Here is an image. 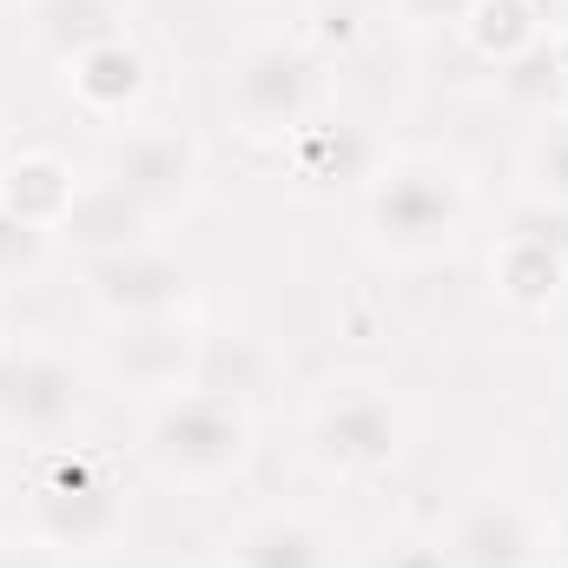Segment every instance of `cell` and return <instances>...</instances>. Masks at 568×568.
<instances>
[{"instance_id": "obj_13", "label": "cell", "mask_w": 568, "mask_h": 568, "mask_svg": "<svg viewBox=\"0 0 568 568\" xmlns=\"http://www.w3.org/2000/svg\"><path fill=\"white\" fill-rule=\"evenodd\" d=\"M225 568H337V542L297 509H265L225 536Z\"/></svg>"}, {"instance_id": "obj_25", "label": "cell", "mask_w": 568, "mask_h": 568, "mask_svg": "<svg viewBox=\"0 0 568 568\" xmlns=\"http://www.w3.org/2000/svg\"><path fill=\"white\" fill-rule=\"evenodd\" d=\"M549 53H556V80L568 93V27H549Z\"/></svg>"}, {"instance_id": "obj_2", "label": "cell", "mask_w": 568, "mask_h": 568, "mask_svg": "<svg viewBox=\"0 0 568 568\" xmlns=\"http://www.w3.org/2000/svg\"><path fill=\"white\" fill-rule=\"evenodd\" d=\"M258 456V424L252 410L232 397V390H179V397H159L145 410L140 429V463L165 483V489H185V496H219L232 489Z\"/></svg>"}, {"instance_id": "obj_18", "label": "cell", "mask_w": 568, "mask_h": 568, "mask_svg": "<svg viewBox=\"0 0 568 568\" xmlns=\"http://www.w3.org/2000/svg\"><path fill=\"white\" fill-rule=\"evenodd\" d=\"M291 159H297V172L304 179H371V165L357 159V140H351V126H304L297 140H291Z\"/></svg>"}, {"instance_id": "obj_29", "label": "cell", "mask_w": 568, "mask_h": 568, "mask_svg": "<svg viewBox=\"0 0 568 568\" xmlns=\"http://www.w3.org/2000/svg\"><path fill=\"white\" fill-rule=\"evenodd\" d=\"M562 7H568V0H562Z\"/></svg>"}, {"instance_id": "obj_5", "label": "cell", "mask_w": 568, "mask_h": 568, "mask_svg": "<svg viewBox=\"0 0 568 568\" xmlns=\"http://www.w3.org/2000/svg\"><path fill=\"white\" fill-rule=\"evenodd\" d=\"M304 443H311V463L324 476L371 483V476L404 463V449H410V404L390 384H371V377L331 384L311 404V417H304Z\"/></svg>"}, {"instance_id": "obj_28", "label": "cell", "mask_w": 568, "mask_h": 568, "mask_svg": "<svg viewBox=\"0 0 568 568\" xmlns=\"http://www.w3.org/2000/svg\"><path fill=\"white\" fill-rule=\"evenodd\" d=\"M0 165H7V133H0Z\"/></svg>"}, {"instance_id": "obj_27", "label": "cell", "mask_w": 568, "mask_h": 568, "mask_svg": "<svg viewBox=\"0 0 568 568\" xmlns=\"http://www.w3.org/2000/svg\"><path fill=\"white\" fill-rule=\"evenodd\" d=\"M272 7H317V0H272Z\"/></svg>"}, {"instance_id": "obj_24", "label": "cell", "mask_w": 568, "mask_h": 568, "mask_svg": "<svg viewBox=\"0 0 568 568\" xmlns=\"http://www.w3.org/2000/svg\"><path fill=\"white\" fill-rule=\"evenodd\" d=\"M549 568H568V503L549 516Z\"/></svg>"}, {"instance_id": "obj_14", "label": "cell", "mask_w": 568, "mask_h": 568, "mask_svg": "<svg viewBox=\"0 0 568 568\" xmlns=\"http://www.w3.org/2000/svg\"><path fill=\"white\" fill-rule=\"evenodd\" d=\"M489 278H496V291H503L516 311H549L568 291V245L549 225H516V232L496 245Z\"/></svg>"}, {"instance_id": "obj_7", "label": "cell", "mask_w": 568, "mask_h": 568, "mask_svg": "<svg viewBox=\"0 0 568 568\" xmlns=\"http://www.w3.org/2000/svg\"><path fill=\"white\" fill-rule=\"evenodd\" d=\"M80 417H87V384H80V371L60 351L20 344V351L0 357V436L40 443V449H67Z\"/></svg>"}, {"instance_id": "obj_22", "label": "cell", "mask_w": 568, "mask_h": 568, "mask_svg": "<svg viewBox=\"0 0 568 568\" xmlns=\"http://www.w3.org/2000/svg\"><path fill=\"white\" fill-rule=\"evenodd\" d=\"M377 568H456V562H449L443 536H436V542H429V536H410V542H397V549H390Z\"/></svg>"}, {"instance_id": "obj_4", "label": "cell", "mask_w": 568, "mask_h": 568, "mask_svg": "<svg viewBox=\"0 0 568 568\" xmlns=\"http://www.w3.org/2000/svg\"><path fill=\"white\" fill-rule=\"evenodd\" d=\"M126 529H133V509H126V489L113 483V469L100 456L53 449V463L27 503V542H40L53 562H73V556H113L126 542Z\"/></svg>"}, {"instance_id": "obj_9", "label": "cell", "mask_w": 568, "mask_h": 568, "mask_svg": "<svg viewBox=\"0 0 568 568\" xmlns=\"http://www.w3.org/2000/svg\"><path fill=\"white\" fill-rule=\"evenodd\" d=\"M443 549L456 568H549V523L529 503L483 489L449 516Z\"/></svg>"}, {"instance_id": "obj_21", "label": "cell", "mask_w": 568, "mask_h": 568, "mask_svg": "<svg viewBox=\"0 0 568 568\" xmlns=\"http://www.w3.org/2000/svg\"><path fill=\"white\" fill-rule=\"evenodd\" d=\"M476 7L483 0H390L397 27H410V33H463L476 20Z\"/></svg>"}, {"instance_id": "obj_23", "label": "cell", "mask_w": 568, "mask_h": 568, "mask_svg": "<svg viewBox=\"0 0 568 568\" xmlns=\"http://www.w3.org/2000/svg\"><path fill=\"white\" fill-rule=\"evenodd\" d=\"M0 568H60L40 542H0Z\"/></svg>"}, {"instance_id": "obj_1", "label": "cell", "mask_w": 568, "mask_h": 568, "mask_svg": "<svg viewBox=\"0 0 568 568\" xmlns=\"http://www.w3.org/2000/svg\"><path fill=\"white\" fill-rule=\"evenodd\" d=\"M463 232H469V185L456 179V165H443L436 152H397L371 165L364 239L384 265L424 272L463 245Z\"/></svg>"}, {"instance_id": "obj_15", "label": "cell", "mask_w": 568, "mask_h": 568, "mask_svg": "<svg viewBox=\"0 0 568 568\" xmlns=\"http://www.w3.org/2000/svg\"><path fill=\"white\" fill-rule=\"evenodd\" d=\"M73 192H80V172H73L60 152H20V159L0 165V205L20 212V219L40 225V232H60Z\"/></svg>"}, {"instance_id": "obj_6", "label": "cell", "mask_w": 568, "mask_h": 568, "mask_svg": "<svg viewBox=\"0 0 568 568\" xmlns=\"http://www.w3.org/2000/svg\"><path fill=\"white\" fill-rule=\"evenodd\" d=\"M113 192H126L145 219H172L185 212L199 192H205V145L179 126H159V120H126L113 126V140L100 145V165H93Z\"/></svg>"}, {"instance_id": "obj_20", "label": "cell", "mask_w": 568, "mask_h": 568, "mask_svg": "<svg viewBox=\"0 0 568 568\" xmlns=\"http://www.w3.org/2000/svg\"><path fill=\"white\" fill-rule=\"evenodd\" d=\"M47 258H53V232H40V225H27L20 212L0 205V284H27Z\"/></svg>"}, {"instance_id": "obj_26", "label": "cell", "mask_w": 568, "mask_h": 568, "mask_svg": "<svg viewBox=\"0 0 568 568\" xmlns=\"http://www.w3.org/2000/svg\"><path fill=\"white\" fill-rule=\"evenodd\" d=\"M20 7H33V0H0V13H20Z\"/></svg>"}, {"instance_id": "obj_8", "label": "cell", "mask_w": 568, "mask_h": 568, "mask_svg": "<svg viewBox=\"0 0 568 568\" xmlns=\"http://www.w3.org/2000/svg\"><path fill=\"white\" fill-rule=\"evenodd\" d=\"M106 351H100V371L120 384V390H140V397H179L199 384V364H205V331L192 311H172V317H145V324H106Z\"/></svg>"}, {"instance_id": "obj_19", "label": "cell", "mask_w": 568, "mask_h": 568, "mask_svg": "<svg viewBox=\"0 0 568 568\" xmlns=\"http://www.w3.org/2000/svg\"><path fill=\"white\" fill-rule=\"evenodd\" d=\"M463 33H469L489 60H509V53H523V47L542 33V20H536L523 0H483V7H476V20H469Z\"/></svg>"}, {"instance_id": "obj_10", "label": "cell", "mask_w": 568, "mask_h": 568, "mask_svg": "<svg viewBox=\"0 0 568 568\" xmlns=\"http://www.w3.org/2000/svg\"><path fill=\"white\" fill-rule=\"evenodd\" d=\"M87 304L106 324H145V317L192 311V278L159 245H133L120 258H93L87 265Z\"/></svg>"}, {"instance_id": "obj_3", "label": "cell", "mask_w": 568, "mask_h": 568, "mask_svg": "<svg viewBox=\"0 0 568 568\" xmlns=\"http://www.w3.org/2000/svg\"><path fill=\"white\" fill-rule=\"evenodd\" d=\"M219 113L239 140L291 145L324 113V60L291 33L245 40L219 73Z\"/></svg>"}, {"instance_id": "obj_17", "label": "cell", "mask_w": 568, "mask_h": 568, "mask_svg": "<svg viewBox=\"0 0 568 568\" xmlns=\"http://www.w3.org/2000/svg\"><path fill=\"white\" fill-rule=\"evenodd\" d=\"M523 179H529V199H536L542 212H562L568 219V120H549V126L529 140Z\"/></svg>"}, {"instance_id": "obj_16", "label": "cell", "mask_w": 568, "mask_h": 568, "mask_svg": "<svg viewBox=\"0 0 568 568\" xmlns=\"http://www.w3.org/2000/svg\"><path fill=\"white\" fill-rule=\"evenodd\" d=\"M27 13H33L40 47H47L60 67H67L73 53H87V47H100V40H113V33H120L113 0H33Z\"/></svg>"}, {"instance_id": "obj_11", "label": "cell", "mask_w": 568, "mask_h": 568, "mask_svg": "<svg viewBox=\"0 0 568 568\" xmlns=\"http://www.w3.org/2000/svg\"><path fill=\"white\" fill-rule=\"evenodd\" d=\"M60 73H67V93H73L93 120H106V126H126V120L140 113L145 87H152V67H145V53L126 33H113V40L73 53Z\"/></svg>"}, {"instance_id": "obj_12", "label": "cell", "mask_w": 568, "mask_h": 568, "mask_svg": "<svg viewBox=\"0 0 568 568\" xmlns=\"http://www.w3.org/2000/svg\"><path fill=\"white\" fill-rule=\"evenodd\" d=\"M53 245H73L80 265L120 258L133 245H152V219H145L126 192H113L100 172H87L80 192H73V205H67V219H60V232H53Z\"/></svg>"}]
</instances>
